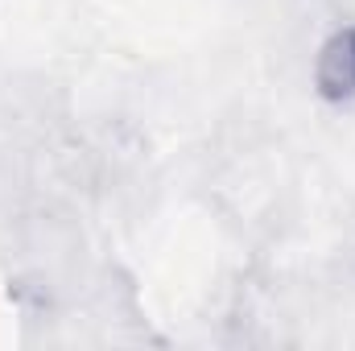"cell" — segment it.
<instances>
[{
  "instance_id": "cell-1",
  "label": "cell",
  "mask_w": 355,
  "mask_h": 351,
  "mask_svg": "<svg viewBox=\"0 0 355 351\" xmlns=\"http://www.w3.org/2000/svg\"><path fill=\"white\" fill-rule=\"evenodd\" d=\"M310 83H314V95L327 103H339V108L355 103V21L335 25L318 42L310 62Z\"/></svg>"
}]
</instances>
